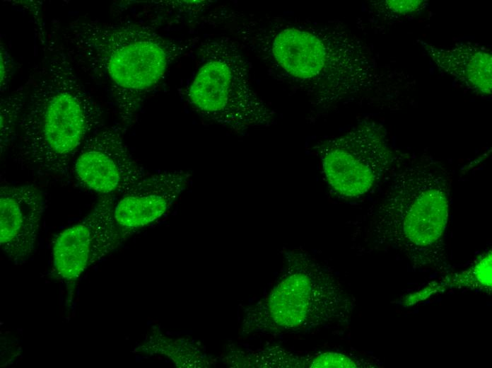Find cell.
<instances>
[{"label": "cell", "instance_id": "cell-3", "mask_svg": "<svg viewBox=\"0 0 492 368\" xmlns=\"http://www.w3.org/2000/svg\"><path fill=\"white\" fill-rule=\"evenodd\" d=\"M62 35L74 63L107 88L123 128L134 122L146 97L188 49L131 23L77 19Z\"/></svg>", "mask_w": 492, "mask_h": 368}, {"label": "cell", "instance_id": "cell-9", "mask_svg": "<svg viewBox=\"0 0 492 368\" xmlns=\"http://www.w3.org/2000/svg\"><path fill=\"white\" fill-rule=\"evenodd\" d=\"M124 131L102 127L84 142L71 166L81 186L100 195H121L149 173L130 153Z\"/></svg>", "mask_w": 492, "mask_h": 368}, {"label": "cell", "instance_id": "cell-14", "mask_svg": "<svg viewBox=\"0 0 492 368\" xmlns=\"http://www.w3.org/2000/svg\"><path fill=\"white\" fill-rule=\"evenodd\" d=\"M27 98V85L19 87L10 96L1 99V154L16 140L18 123Z\"/></svg>", "mask_w": 492, "mask_h": 368}, {"label": "cell", "instance_id": "cell-7", "mask_svg": "<svg viewBox=\"0 0 492 368\" xmlns=\"http://www.w3.org/2000/svg\"><path fill=\"white\" fill-rule=\"evenodd\" d=\"M314 148L329 188L345 198L368 193L399 159L385 129L374 121L363 122Z\"/></svg>", "mask_w": 492, "mask_h": 368}, {"label": "cell", "instance_id": "cell-2", "mask_svg": "<svg viewBox=\"0 0 492 368\" xmlns=\"http://www.w3.org/2000/svg\"><path fill=\"white\" fill-rule=\"evenodd\" d=\"M43 38V54L25 83L14 161L39 176L65 177L84 142L104 127L103 112L66 47Z\"/></svg>", "mask_w": 492, "mask_h": 368}, {"label": "cell", "instance_id": "cell-4", "mask_svg": "<svg viewBox=\"0 0 492 368\" xmlns=\"http://www.w3.org/2000/svg\"><path fill=\"white\" fill-rule=\"evenodd\" d=\"M449 178L433 159L399 168L371 214L368 235L373 243L399 252L415 269L442 268L446 264Z\"/></svg>", "mask_w": 492, "mask_h": 368}, {"label": "cell", "instance_id": "cell-5", "mask_svg": "<svg viewBox=\"0 0 492 368\" xmlns=\"http://www.w3.org/2000/svg\"><path fill=\"white\" fill-rule=\"evenodd\" d=\"M269 291L242 309V335L282 336L347 326L353 301L333 272L301 248L284 253Z\"/></svg>", "mask_w": 492, "mask_h": 368}, {"label": "cell", "instance_id": "cell-17", "mask_svg": "<svg viewBox=\"0 0 492 368\" xmlns=\"http://www.w3.org/2000/svg\"><path fill=\"white\" fill-rule=\"evenodd\" d=\"M11 64L8 60V55L5 54L3 49H1V90L5 88L6 83L8 82L9 72L11 71Z\"/></svg>", "mask_w": 492, "mask_h": 368}, {"label": "cell", "instance_id": "cell-11", "mask_svg": "<svg viewBox=\"0 0 492 368\" xmlns=\"http://www.w3.org/2000/svg\"><path fill=\"white\" fill-rule=\"evenodd\" d=\"M45 202L32 185H4L0 188V247L16 265L33 253Z\"/></svg>", "mask_w": 492, "mask_h": 368}, {"label": "cell", "instance_id": "cell-6", "mask_svg": "<svg viewBox=\"0 0 492 368\" xmlns=\"http://www.w3.org/2000/svg\"><path fill=\"white\" fill-rule=\"evenodd\" d=\"M199 53L201 62L186 93L198 115L237 133L274 124L275 113L253 88L249 62L233 38H206Z\"/></svg>", "mask_w": 492, "mask_h": 368}, {"label": "cell", "instance_id": "cell-16", "mask_svg": "<svg viewBox=\"0 0 492 368\" xmlns=\"http://www.w3.org/2000/svg\"><path fill=\"white\" fill-rule=\"evenodd\" d=\"M363 359L336 352H327L313 356L311 367H368Z\"/></svg>", "mask_w": 492, "mask_h": 368}, {"label": "cell", "instance_id": "cell-10", "mask_svg": "<svg viewBox=\"0 0 492 368\" xmlns=\"http://www.w3.org/2000/svg\"><path fill=\"white\" fill-rule=\"evenodd\" d=\"M191 177L182 170L148 173L122 193L115 202L113 216L123 239L166 214Z\"/></svg>", "mask_w": 492, "mask_h": 368}, {"label": "cell", "instance_id": "cell-1", "mask_svg": "<svg viewBox=\"0 0 492 368\" xmlns=\"http://www.w3.org/2000/svg\"><path fill=\"white\" fill-rule=\"evenodd\" d=\"M233 38L320 110L403 97L415 83L340 23L226 14Z\"/></svg>", "mask_w": 492, "mask_h": 368}, {"label": "cell", "instance_id": "cell-15", "mask_svg": "<svg viewBox=\"0 0 492 368\" xmlns=\"http://www.w3.org/2000/svg\"><path fill=\"white\" fill-rule=\"evenodd\" d=\"M428 5L423 0H385L370 1L368 8L375 16L391 21L418 14Z\"/></svg>", "mask_w": 492, "mask_h": 368}, {"label": "cell", "instance_id": "cell-13", "mask_svg": "<svg viewBox=\"0 0 492 368\" xmlns=\"http://www.w3.org/2000/svg\"><path fill=\"white\" fill-rule=\"evenodd\" d=\"M457 288L491 292V250L479 256L467 270L428 284L417 292L406 296L403 303L406 306H411L437 294Z\"/></svg>", "mask_w": 492, "mask_h": 368}, {"label": "cell", "instance_id": "cell-8", "mask_svg": "<svg viewBox=\"0 0 492 368\" xmlns=\"http://www.w3.org/2000/svg\"><path fill=\"white\" fill-rule=\"evenodd\" d=\"M115 195H100L90 213L54 238L52 248V275L66 289V305L72 303L81 275L124 240L115 222Z\"/></svg>", "mask_w": 492, "mask_h": 368}, {"label": "cell", "instance_id": "cell-12", "mask_svg": "<svg viewBox=\"0 0 492 368\" xmlns=\"http://www.w3.org/2000/svg\"><path fill=\"white\" fill-rule=\"evenodd\" d=\"M440 70L467 89L488 97L492 93V54L489 49L471 42L444 49L419 40Z\"/></svg>", "mask_w": 492, "mask_h": 368}]
</instances>
